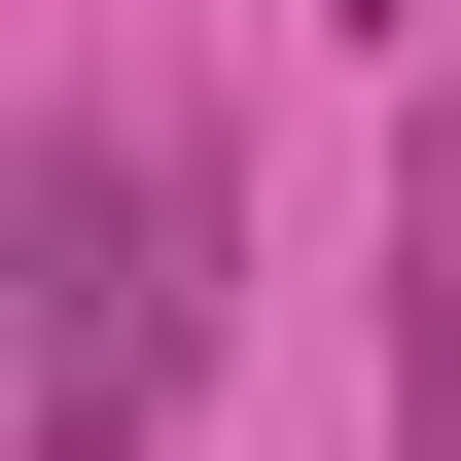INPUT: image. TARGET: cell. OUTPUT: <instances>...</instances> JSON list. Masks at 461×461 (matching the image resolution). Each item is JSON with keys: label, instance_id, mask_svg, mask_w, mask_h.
Masks as SVG:
<instances>
[{"label": "cell", "instance_id": "1", "mask_svg": "<svg viewBox=\"0 0 461 461\" xmlns=\"http://www.w3.org/2000/svg\"><path fill=\"white\" fill-rule=\"evenodd\" d=\"M0 249H36V391H0V461H142L177 355H213V177H177L142 107H36Z\"/></svg>", "mask_w": 461, "mask_h": 461}, {"label": "cell", "instance_id": "2", "mask_svg": "<svg viewBox=\"0 0 461 461\" xmlns=\"http://www.w3.org/2000/svg\"><path fill=\"white\" fill-rule=\"evenodd\" d=\"M355 36H426V0H355Z\"/></svg>", "mask_w": 461, "mask_h": 461}]
</instances>
